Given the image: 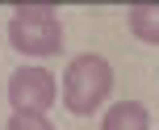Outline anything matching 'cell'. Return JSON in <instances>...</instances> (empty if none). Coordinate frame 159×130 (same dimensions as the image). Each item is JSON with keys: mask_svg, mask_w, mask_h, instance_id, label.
I'll list each match as a JSON object with an SVG mask.
<instances>
[{"mask_svg": "<svg viewBox=\"0 0 159 130\" xmlns=\"http://www.w3.org/2000/svg\"><path fill=\"white\" fill-rule=\"evenodd\" d=\"M59 101V80L50 76V67H17L8 76V105L13 114H46Z\"/></svg>", "mask_w": 159, "mask_h": 130, "instance_id": "3957f363", "label": "cell"}, {"mask_svg": "<svg viewBox=\"0 0 159 130\" xmlns=\"http://www.w3.org/2000/svg\"><path fill=\"white\" fill-rule=\"evenodd\" d=\"M4 34L17 55L30 59H50L63 50V21H59L55 4H17Z\"/></svg>", "mask_w": 159, "mask_h": 130, "instance_id": "7a4b0ae2", "label": "cell"}, {"mask_svg": "<svg viewBox=\"0 0 159 130\" xmlns=\"http://www.w3.org/2000/svg\"><path fill=\"white\" fill-rule=\"evenodd\" d=\"M4 130H55V122L46 114H13Z\"/></svg>", "mask_w": 159, "mask_h": 130, "instance_id": "8992f818", "label": "cell"}, {"mask_svg": "<svg viewBox=\"0 0 159 130\" xmlns=\"http://www.w3.org/2000/svg\"><path fill=\"white\" fill-rule=\"evenodd\" d=\"M126 25H130V34H134L138 42L159 46V4H134L126 13Z\"/></svg>", "mask_w": 159, "mask_h": 130, "instance_id": "5b68a950", "label": "cell"}, {"mask_svg": "<svg viewBox=\"0 0 159 130\" xmlns=\"http://www.w3.org/2000/svg\"><path fill=\"white\" fill-rule=\"evenodd\" d=\"M101 130H151V114L143 101H113L101 118Z\"/></svg>", "mask_w": 159, "mask_h": 130, "instance_id": "277c9868", "label": "cell"}, {"mask_svg": "<svg viewBox=\"0 0 159 130\" xmlns=\"http://www.w3.org/2000/svg\"><path fill=\"white\" fill-rule=\"evenodd\" d=\"M113 92V63L96 50H84L67 63L63 72V88H59V101L67 105V114L75 118H92L96 109L109 101Z\"/></svg>", "mask_w": 159, "mask_h": 130, "instance_id": "6da1fadb", "label": "cell"}]
</instances>
